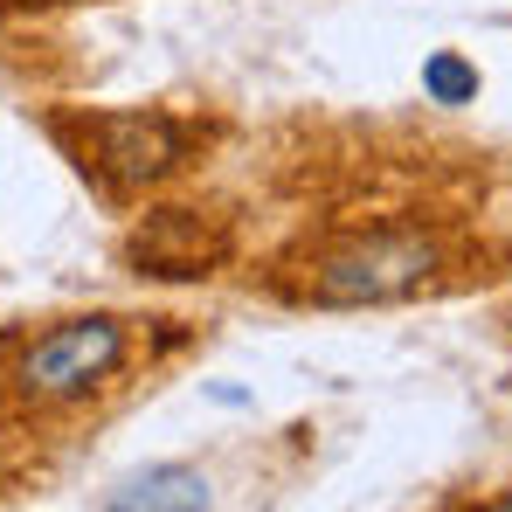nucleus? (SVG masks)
<instances>
[{
  "mask_svg": "<svg viewBox=\"0 0 512 512\" xmlns=\"http://www.w3.org/2000/svg\"><path fill=\"white\" fill-rule=\"evenodd\" d=\"M450 236L436 222H360L298 256L291 298L319 312H388L450 277Z\"/></svg>",
  "mask_w": 512,
  "mask_h": 512,
  "instance_id": "1",
  "label": "nucleus"
},
{
  "mask_svg": "<svg viewBox=\"0 0 512 512\" xmlns=\"http://www.w3.org/2000/svg\"><path fill=\"white\" fill-rule=\"evenodd\" d=\"M70 160L84 167V180H97L111 201H132V194H160L167 180L201 160V132L180 118V111H153V104H118V111H63L49 125Z\"/></svg>",
  "mask_w": 512,
  "mask_h": 512,
  "instance_id": "2",
  "label": "nucleus"
},
{
  "mask_svg": "<svg viewBox=\"0 0 512 512\" xmlns=\"http://www.w3.org/2000/svg\"><path fill=\"white\" fill-rule=\"evenodd\" d=\"M132 360V319H118V312H77V319H56L49 333H35V340L14 353V367H7V381H14V395L28 402V409H77L90 402L118 367Z\"/></svg>",
  "mask_w": 512,
  "mask_h": 512,
  "instance_id": "3",
  "label": "nucleus"
},
{
  "mask_svg": "<svg viewBox=\"0 0 512 512\" xmlns=\"http://www.w3.org/2000/svg\"><path fill=\"white\" fill-rule=\"evenodd\" d=\"M229 256H236L229 215L187 208V201L146 208V215L132 222V236H125V263H132L139 277H160V284H201V277H215Z\"/></svg>",
  "mask_w": 512,
  "mask_h": 512,
  "instance_id": "4",
  "label": "nucleus"
},
{
  "mask_svg": "<svg viewBox=\"0 0 512 512\" xmlns=\"http://www.w3.org/2000/svg\"><path fill=\"white\" fill-rule=\"evenodd\" d=\"M208 506H215V485L194 464H146L104 492V512H208Z\"/></svg>",
  "mask_w": 512,
  "mask_h": 512,
  "instance_id": "5",
  "label": "nucleus"
},
{
  "mask_svg": "<svg viewBox=\"0 0 512 512\" xmlns=\"http://www.w3.org/2000/svg\"><path fill=\"white\" fill-rule=\"evenodd\" d=\"M423 97H429V104H443V111L478 104V63H471L464 49H436V56L423 63Z\"/></svg>",
  "mask_w": 512,
  "mask_h": 512,
  "instance_id": "6",
  "label": "nucleus"
},
{
  "mask_svg": "<svg viewBox=\"0 0 512 512\" xmlns=\"http://www.w3.org/2000/svg\"><path fill=\"white\" fill-rule=\"evenodd\" d=\"M485 512H512V492H506V499H492V506H485Z\"/></svg>",
  "mask_w": 512,
  "mask_h": 512,
  "instance_id": "7",
  "label": "nucleus"
}]
</instances>
